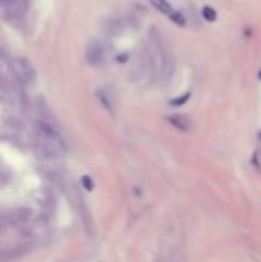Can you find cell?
Instances as JSON below:
<instances>
[{
	"instance_id": "1",
	"label": "cell",
	"mask_w": 261,
	"mask_h": 262,
	"mask_svg": "<svg viewBox=\"0 0 261 262\" xmlns=\"http://www.w3.org/2000/svg\"><path fill=\"white\" fill-rule=\"evenodd\" d=\"M34 126H35L34 130H35L37 141H39L42 152L46 156H57V155L65 154L66 147H65L63 139L59 134V130L55 129L49 121L37 120Z\"/></svg>"
},
{
	"instance_id": "2",
	"label": "cell",
	"mask_w": 261,
	"mask_h": 262,
	"mask_svg": "<svg viewBox=\"0 0 261 262\" xmlns=\"http://www.w3.org/2000/svg\"><path fill=\"white\" fill-rule=\"evenodd\" d=\"M151 40L152 43L157 46V57H158V63L162 66V74H166L167 77L172 74V68H174V57L171 54V48L169 45L166 43L163 34H160L157 30L151 31Z\"/></svg>"
},
{
	"instance_id": "3",
	"label": "cell",
	"mask_w": 261,
	"mask_h": 262,
	"mask_svg": "<svg viewBox=\"0 0 261 262\" xmlns=\"http://www.w3.org/2000/svg\"><path fill=\"white\" fill-rule=\"evenodd\" d=\"M11 71L16 78L25 86H31L35 83V71L33 64L23 57H17L11 60Z\"/></svg>"
},
{
	"instance_id": "4",
	"label": "cell",
	"mask_w": 261,
	"mask_h": 262,
	"mask_svg": "<svg viewBox=\"0 0 261 262\" xmlns=\"http://www.w3.org/2000/svg\"><path fill=\"white\" fill-rule=\"evenodd\" d=\"M30 0H0V9L9 20H22L28 11Z\"/></svg>"
},
{
	"instance_id": "5",
	"label": "cell",
	"mask_w": 261,
	"mask_h": 262,
	"mask_svg": "<svg viewBox=\"0 0 261 262\" xmlns=\"http://www.w3.org/2000/svg\"><path fill=\"white\" fill-rule=\"evenodd\" d=\"M86 62H88V64H91V66H94V68L103 66L106 62V48L103 46V43L94 40L88 45Z\"/></svg>"
},
{
	"instance_id": "6",
	"label": "cell",
	"mask_w": 261,
	"mask_h": 262,
	"mask_svg": "<svg viewBox=\"0 0 261 262\" xmlns=\"http://www.w3.org/2000/svg\"><path fill=\"white\" fill-rule=\"evenodd\" d=\"M167 121L174 126L177 127L179 130H183V132H188L189 127H191V121L189 118L183 115V114H174V115H169L167 117Z\"/></svg>"
},
{
	"instance_id": "7",
	"label": "cell",
	"mask_w": 261,
	"mask_h": 262,
	"mask_svg": "<svg viewBox=\"0 0 261 262\" xmlns=\"http://www.w3.org/2000/svg\"><path fill=\"white\" fill-rule=\"evenodd\" d=\"M149 3H151L158 13L162 14H166V15H171L174 13L172 9V5L167 2V0H149Z\"/></svg>"
},
{
	"instance_id": "8",
	"label": "cell",
	"mask_w": 261,
	"mask_h": 262,
	"mask_svg": "<svg viewBox=\"0 0 261 262\" xmlns=\"http://www.w3.org/2000/svg\"><path fill=\"white\" fill-rule=\"evenodd\" d=\"M106 31L111 35H120L125 31V25H123L122 20H117V18H114V20H111V22L106 23Z\"/></svg>"
},
{
	"instance_id": "9",
	"label": "cell",
	"mask_w": 261,
	"mask_h": 262,
	"mask_svg": "<svg viewBox=\"0 0 261 262\" xmlns=\"http://www.w3.org/2000/svg\"><path fill=\"white\" fill-rule=\"evenodd\" d=\"M201 14H203V17H204V20L206 22H209V23H212V22H215L217 20V11L213 8H211V6H204L203 8V11H201Z\"/></svg>"
},
{
	"instance_id": "10",
	"label": "cell",
	"mask_w": 261,
	"mask_h": 262,
	"mask_svg": "<svg viewBox=\"0 0 261 262\" xmlns=\"http://www.w3.org/2000/svg\"><path fill=\"white\" fill-rule=\"evenodd\" d=\"M16 258H18L16 250H0V262H11Z\"/></svg>"
},
{
	"instance_id": "11",
	"label": "cell",
	"mask_w": 261,
	"mask_h": 262,
	"mask_svg": "<svg viewBox=\"0 0 261 262\" xmlns=\"http://www.w3.org/2000/svg\"><path fill=\"white\" fill-rule=\"evenodd\" d=\"M169 18H171V20H172L175 25H179V26H184V25H186V18H184L183 14L179 13V11H174V13L169 15Z\"/></svg>"
},
{
	"instance_id": "12",
	"label": "cell",
	"mask_w": 261,
	"mask_h": 262,
	"mask_svg": "<svg viewBox=\"0 0 261 262\" xmlns=\"http://www.w3.org/2000/svg\"><path fill=\"white\" fill-rule=\"evenodd\" d=\"M189 97H191V93H189V92L181 93L180 97H177V98L171 100V105H172V106H181V105H184V103L189 100Z\"/></svg>"
},
{
	"instance_id": "13",
	"label": "cell",
	"mask_w": 261,
	"mask_h": 262,
	"mask_svg": "<svg viewBox=\"0 0 261 262\" xmlns=\"http://www.w3.org/2000/svg\"><path fill=\"white\" fill-rule=\"evenodd\" d=\"M82 183H83V187H85L86 190H92V189H94V183H92L91 176L85 175V176L82 178Z\"/></svg>"
},
{
	"instance_id": "14",
	"label": "cell",
	"mask_w": 261,
	"mask_h": 262,
	"mask_svg": "<svg viewBox=\"0 0 261 262\" xmlns=\"http://www.w3.org/2000/svg\"><path fill=\"white\" fill-rule=\"evenodd\" d=\"M258 77L261 78V69H260V72H258Z\"/></svg>"
}]
</instances>
